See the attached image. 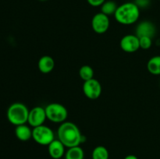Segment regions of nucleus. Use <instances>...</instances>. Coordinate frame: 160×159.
<instances>
[{
	"mask_svg": "<svg viewBox=\"0 0 160 159\" xmlns=\"http://www.w3.org/2000/svg\"><path fill=\"white\" fill-rule=\"evenodd\" d=\"M92 26L93 31L97 34H104L109 27V18L102 12H98L92 20Z\"/></svg>",
	"mask_w": 160,
	"mask_h": 159,
	"instance_id": "6e6552de",
	"label": "nucleus"
},
{
	"mask_svg": "<svg viewBox=\"0 0 160 159\" xmlns=\"http://www.w3.org/2000/svg\"><path fill=\"white\" fill-rule=\"evenodd\" d=\"M150 0H135L134 2L136 5L140 8H146L150 5Z\"/></svg>",
	"mask_w": 160,
	"mask_h": 159,
	"instance_id": "aec40b11",
	"label": "nucleus"
},
{
	"mask_svg": "<svg viewBox=\"0 0 160 159\" xmlns=\"http://www.w3.org/2000/svg\"><path fill=\"white\" fill-rule=\"evenodd\" d=\"M47 118L45 108L41 106H36L29 111L28 123L32 127L42 126Z\"/></svg>",
	"mask_w": 160,
	"mask_h": 159,
	"instance_id": "0eeeda50",
	"label": "nucleus"
},
{
	"mask_svg": "<svg viewBox=\"0 0 160 159\" xmlns=\"http://www.w3.org/2000/svg\"><path fill=\"white\" fill-rule=\"evenodd\" d=\"M40 1H46V0H40Z\"/></svg>",
	"mask_w": 160,
	"mask_h": 159,
	"instance_id": "5701e85b",
	"label": "nucleus"
},
{
	"mask_svg": "<svg viewBox=\"0 0 160 159\" xmlns=\"http://www.w3.org/2000/svg\"><path fill=\"white\" fill-rule=\"evenodd\" d=\"M156 28L154 23L150 21L141 22L136 28V35L138 37H149L152 38L156 34Z\"/></svg>",
	"mask_w": 160,
	"mask_h": 159,
	"instance_id": "9d476101",
	"label": "nucleus"
},
{
	"mask_svg": "<svg viewBox=\"0 0 160 159\" xmlns=\"http://www.w3.org/2000/svg\"><path fill=\"white\" fill-rule=\"evenodd\" d=\"M120 48L125 52L133 53L140 48L139 37L136 34H127L120 40Z\"/></svg>",
	"mask_w": 160,
	"mask_h": 159,
	"instance_id": "1a4fd4ad",
	"label": "nucleus"
},
{
	"mask_svg": "<svg viewBox=\"0 0 160 159\" xmlns=\"http://www.w3.org/2000/svg\"><path fill=\"white\" fill-rule=\"evenodd\" d=\"M29 111L28 107L23 103H12L8 108L6 116L11 124L17 126L28 123Z\"/></svg>",
	"mask_w": 160,
	"mask_h": 159,
	"instance_id": "7ed1b4c3",
	"label": "nucleus"
},
{
	"mask_svg": "<svg viewBox=\"0 0 160 159\" xmlns=\"http://www.w3.org/2000/svg\"><path fill=\"white\" fill-rule=\"evenodd\" d=\"M140 42V48L142 49H149L152 45V38L149 37H139Z\"/></svg>",
	"mask_w": 160,
	"mask_h": 159,
	"instance_id": "6ab92c4d",
	"label": "nucleus"
},
{
	"mask_svg": "<svg viewBox=\"0 0 160 159\" xmlns=\"http://www.w3.org/2000/svg\"><path fill=\"white\" fill-rule=\"evenodd\" d=\"M45 108L46 116L48 119L52 123H64L67 119L68 112L64 105L59 103L48 104Z\"/></svg>",
	"mask_w": 160,
	"mask_h": 159,
	"instance_id": "20e7f679",
	"label": "nucleus"
},
{
	"mask_svg": "<svg viewBox=\"0 0 160 159\" xmlns=\"http://www.w3.org/2000/svg\"><path fill=\"white\" fill-rule=\"evenodd\" d=\"M39 70L42 73H49L55 67V61L51 56L44 55L39 59L38 63Z\"/></svg>",
	"mask_w": 160,
	"mask_h": 159,
	"instance_id": "f8f14e48",
	"label": "nucleus"
},
{
	"mask_svg": "<svg viewBox=\"0 0 160 159\" xmlns=\"http://www.w3.org/2000/svg\"><path fill=\"white\" fill-rule=\"evenodd\" d=\"M32 138L38 144L49 145L55 140L54 132L48 126L42 125L32 129Z\"/></svg>",
	"mask_w": 160,
	"mask_h": 159,
	"instance_id": "39448f33",
	"label": "nucleus"
},
{
	"mask_svg": "<svg viewBox=\"0 0 160 159\" xmlns=\"http://www.w3.org/2000/svg\"><path fill=\"white\" fill-rule=\"evenodd\" d=\"M117 7H118V6L114 1H111V0L106 1L101 6V12L109 17V16L115 14Z\"/></svg>",
	"mask_w": 160,
	"mask_h": 159,
	"instance_id": "dca6fc26",
	"label": "nucleus"
},
{
	"mask_svg": "<svg viewBox=\"0 0 160 159\" xmlns=\"http://www.w3.org/2000/svg\"><path fill=\"white\" fill-rule=\"evenodd\" d=\"M123 159H138L137 156L134 155V154H129V155L126 156Z\"/></svg>",
	"mask_w": 160,
	"mask_h": 159,
	"instance_id": "4be33fe9",
	"label": "nucleus"
},
{
	"mask_svg": "<svg viewBox=\"0 0 160 159\" xmlns=\"http://www.w3.org/2000/svg\"><path fill=\"white\" fill-rule=\"evenodd\" d=\"M139 17L140 9L135 3L131 2L118 6L114 14L116 20L123 25H131L136 23Z\"/></svg>",
	"mask_w": 160,
	"mask_h": 159,
	"instance_id": "f03ea898",
	"label": "nucleus"
},
{
	"mask_svg": "<svg viewBox=\"0 0 160 159\" xmlns=\"http://www.w3.org/2000/svg\"><path fill=\"white\" fill-rule=\"evenodd\" d=\"M109 151L104 146H97L92 151V159H109Z\"/></svg>",
	"mask_w": 160,
	"mask_h": 159,
	"instance_id": "f3484780",
	"label": "nucleus"
},
{
	"mask_svg": "<svg viewBox=\"0 0 160 159\" xmlns=\"http://www.w3.org/2000/svg\"><path fill=\"white\" fill-rule=\"evenodd\" d=\"M79 75L84 81L89 80L91 79H93L94 70L90 65H82L79 70Z\"/></svg>",
	"mask_w": 160,
	"mask_h": 159,
	"instance_id": "a211bd4d",
	"label": "nucleus"
},
{
	"mask_svg": "<svg viewBox=\"0 0 160 159\" xmlns=\"http://www.w3.org/2000/svg\"><path fill=\"white\" fill-rule=\"evenodd\" d=\"M15 135L18 140L21 141H28L32 138V129L26 124L16 126Z\"/></svg>",
	"mask_w": 160,
	"mask_h": 159,
	"instance_id": "ddd939ff",
	"label": "nucleus"
},
{
	"mask_svg": "<svg viewBox=\"0 0 160 159\" xmlns=\"http://www.w3.org/2000/svg\"><path fill=\"white\" fill-rule=\"evenodd\" d=\"M58 139L66 147L79 146L82 142V135L79 128L71 122H64L57 131Z\"/></svg>",
	"mask_w": 160,
	"mask_h": 159,
	"instance_id": "f257e3e1",
	"label": "nucleus"
},
{
	"mask_svg": "<svg viewBox=\"0 0 160 159\" xmlns=\"http://www.w3.org/2000/svg\"><path fill=\"white\" fill-rule=\"evenodd\" d=\"M65 147L63 143L57 139H55L49 145H48V151L50 157L53 159H60L65 155Z\"/></svg>",
	"mask_w": 160,
	"mask_h": 159,
	"instance_id": "9b49d317",
	"label": "nucleus"
},
{
	"mask_svg": "<svg viewBox=\"0 0 160 159\" xmlns=\"http://www.w3.org/2000/svg\"><path fill=\"white\" fill-rule=\"evenodd\" d=\"M83 92L88 98L95 100L100 97L102 94V86L99 81L95 79H91L84 81L83 84Z\"/></svg>",
	"mask_w": 160,
	"mask_h": 159,
	"instance_id": "423d86ee",
	"label": "nucleus"
},
{
	"mask_svg": "<svg viewBox=\"0 0 160 159\" xmlns=\"http://www.w3.org/2000/svg\"><path fill=\"white\" fill-rule=\"evenodd\" d=\"M147 69L151 74L160 75V55L152 57L147 63Z\"/></svg>",
	"mask_w": 160,
	"mask_h": 159,
	"instance_id": "4468645a",
	"label": "nucleus"
},
{
	"mask_svg": "<svg viewBox=\"0 0 160 159\" xmlns=\"http://www.w3.org/2000/svg\"><path fill=\"white\" fill-rule=\"evenodd\" d=\"M64 156L65 159H84V150L80 146L73 147L68 148Z\"/></svg>",
	"mask_w": 160,
	"mask_h": 159,
	"instance_id": "2eb2a0df",
	"label": "nucleus"
},
{
	"mask_svg": "<svg viewBox=\"0 0 160 159\" xmlns=\"http://www.w3.org/2000/svg\"><path fill=\"white\" fill-rule=\"evenodd\" d=\"M106 0H87L88 4L93 7H98L101 6Z\"/></svg>",
	"mask_w": 160,
	"mask_h": 159,
	"instance_id": "412c9836",
	"label": "nucleus"
}]
</instances>
